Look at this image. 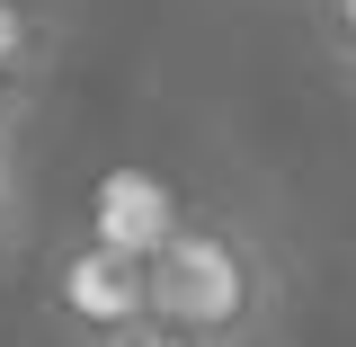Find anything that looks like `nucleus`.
Listing matches in <instances>:
<instances>
[{"instance_id": "7ed1b4c3", "label": "nucleus", "mask_w": 356, "mask_h": 347, "mask_svg": "<svg viewBox=\"0 0 356 347\" xmlns=\"http://www.w3.org/2000/svg\"><path fill=\"white\" fill-rule=\"evenodd\" d=\"M44 45H54V27H44L27 0H0V81H27L44 63Z\"/></svg>"}, {"instance_id": "f03ea898", "label": "nucleus", "mask_w": 356, "mask_h": 347, "mask_svg": "<svg viewBox=\"0 0 356 347\" xmlns=\"http://www.w3.org/2000/svg\"><path fill=\"white\" fill-rule=\"evenodd\" d=\"M152 312V250H116V241H89L63 259L54 276V321L81 347H116Z\"/></svg>"}, {"instance_id": "20e7f679", "label": "nucleus", "mask_w": 356, "mask_h": 347, "mask_svg": "<svg viewBox=\"0 0 356 347\" xmlns=\"http://www.w3.org/2000/svg\"><path fill=\"white\" fill-rule=\"evenodd\" d=\"M116 347H214V339H205V330H187L178 312H161V303H152V312H143V321H134Z\"/></svg>"}, {"instance_id": "39448f33", "label": "nucleus", "mask_w": 356, "mask_h": 347, "mask_svg": "<svg viewBox=\"0 0 356 347\" xmlns=\"http://www.w3.org/2000/svg\"><path fill=\"white\" fill-rule=\"evenodd\" d=\"M18 214V161H9V143H0V223Z\"/></svg>"}, {"instance_id": "f257e3e1", "label": "nucleus", "mask_w": 356, "mask_h": 347, "mask_svg": "<svg viewBox=\"0 0 356 347\" xmlns=\"http://www.w3.org/2000/svg\"><path fill=\"white\" fill-rule=\"evenodd\" d=\"M152 303L178 312L187 330H205L214 347H259L276 330L285 285H276L267 250L241 223L205 214V223H170L161 232V250H152Z\"/></svg>"}, {"instance_id": "423d86ee", "label": "nucleus", "mask_w": 356, "mask_h": 347, "mask_svg": "<svg viewBox=\"0 0 356 347\" xmlns=\"http://www.w3.org/2000/svg\"><path fill=\"white\" fill-rule=\"evenodd\" d=\"M0 259H9V223H0Z\"/></svg>"}]
</instances>
